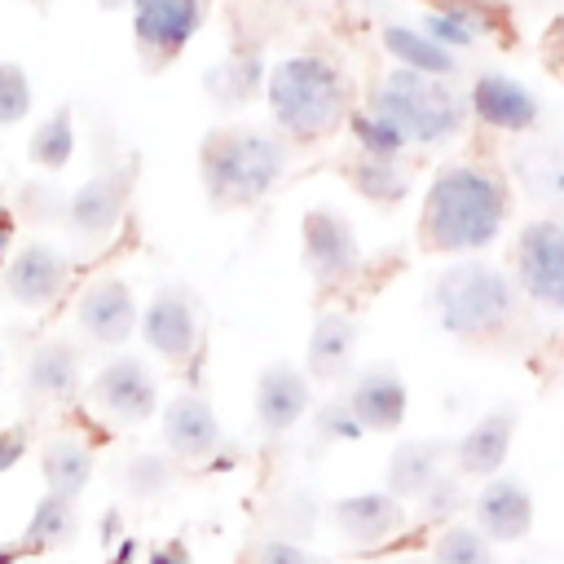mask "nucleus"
Listing matches in <instances>:
<instances>
[{"label": "nucleus", "instance_id": "1", "mask_svg": "<svg viewBox=\"0 0 564 564\" xmlns=\"http://www.w3.org/2000/svg\"><path fill=\"white\" fill-rule=\"evenodd\" d=\"M502 216L507 198L494 176L476 167H445L423 203V238L436 251H476L498 238Z\"/></svg>", "mask_w": 564, "mask_h": 564}, {"label": "nucleus", "instance_id": "2", "mask_svg": "<svg viewBox=\"0 0 564 564\" xmlns=\"http://www.w3.org/2000/svg\"><path fill=\"white\" fill-rule=\"evenodd\" d=\"M269 106L291 137H317L339 123L344 84L322 57H286L269 70Z\"/></svg>", "mask_w": 564, "mask_h": 564}, {"label": "nucleus", "instance_id": "3", "mask_svg": "<svg viewBox=\"0 0 564 564\" xmlns=\"http://www.w3.org/2000/svg\"><path fill=\"white\" fill-rule=\"evenodd\" d=\"M282 145L264 132H216L203 145V181L216 203H256L282 176Z\"/></svg>", "mask_w": 564, "mask_h": 564}, {"label": "nucleus", "instance_id": "4", "mask_svg": "<svg viewBox=\"0 0 564 564\" xmlns=\"http://www.w3.org/2000/svg\"><path fill=\"white\" fill-rule=\"evenodd\" d=\"M516 308L511 282L489 264H458L436 282V317L449 335L476 339L498 330Z\"/></svg>", "mask_w": 564, "mask_h": 564}, {"label": "nucleus", "instance_id": "5", "mask_svg": "<svg viewBox=\"0 0 564 564\" xmlns=\"http://www.w3.org/2000/svg\"><path fill=\"white\" fill-rule=\"evenodd\" d=\"M375 106H379L375 115H383L401 137L423 141V145L445 141L463 119L458 97L436 75H419V70H392L379 84Z\"/></svg>", "mask_w": 564, "mask_h": 564}, {"label": "nucleus", "instance_id": "6", "mask_svg": "<svg viewBox=\"0 0 564 564\" xmlns=\"http://www.w3.org/2000/svg\"><path fill=\"white\" fill-rule=\"evenodd\" d=\"M84 392L115 423H145L159 410V383H154V370L141 357H115V361H106Z\"/></svg>", "mask_w": 564, "mask_h": 564}, {"label": "nucleus", "instance_id": "7", "mask_svg": "<svg viewBox=\"0 0 564 564\" xmlns=\"http://www.w3.org/2000/svg\"><path fill=\"white\" fill-rule=\"evenodd\" d=\"M516 269L529 300L564 313V220H529L516 242Z\"/></svg>", "mask_w": 564, "mask_h": 564}, {"label": "nucleus", "instance_id": "8", "mask_svg": "<svg viewBox=\"0 0 564 564\" xmlns=\"http://www.w3.org/2000/svg\"><path fill=\"white\" fill-rule=\"evenodd\" d=\"M137 326H141L145 344H150L159 357L185 361V357L194 352V344H198V304H194V295H189L185 286L167 282V286H159V291L150 295V304H145V313L137 317Z\"/></svg>", "mask_w": 564, "mask_h": 564}, {"label": "nucleus", "instance_id": "9", "mask_svg": "<svg viewBox=\"0 0 564 564\" xmlns=\"http://www.w3.org/2000/svg\"><path fill=\"white\" fill-rule=\"evenodd\" d=\"M471 516H476V533L489 546L520 542L533 529V494L516 476H489L471 498Z\"/></svg>", "mask_w": 564, "mask_h": 564}, {"label": "nucleus", "instance_id": "10", "mask_svg": "<svg viewBox=\"0 0 564 564\" xmlns=\"http://www.w3.org/2000/svg\"><path fill=\"white\" fill-rule=\"evenodd\" d=\"M70 282V256L53 242H26L18 256L4 264V291L22 308H44L53 304Z\"/></svg>", "mask_w": 564, "mask_h": 564}, {"label": "nucleus", "instance_id": "11", "mask_svg": "<svg viewBox=\"0 0 564 564\" xmlns=\"http://www.w3.org/2000/svg\"><path fill=\"white\" fill-rule=\"evenodd\" d=\"M75 317H79V330L93 339V344H106V348H119L132 330H137V300H132V286L123 278H97L93 286L79 291L75 300Z\"/></svg>", "mask_w": 564, "mask_h": 564}, {"label": "nucleus", "instance_id": "12", "mask_svg": "<svg viewBox=\"0 0 564 564\" xmlns=\"http://www.w3.org/2000/svg\"><path fill=\"white\" fill-rule=\"evenodd\" d=\"M203 22V0H132V35L150 57H172Z\"/></svg>", "mask_w": 564, "mask_h": 564}, {"label": "nucleus", "instance_id": "13", "mask_svg": "<svg viewBox=\"0 0 564 564\" xmlns=\"http://www.w3.org/2000/svg\"><path fill=\"white\" fill-rule=\"evenodd\" d=\"M304 234V264L322 278V282H339L352 273L357 264V234L344 216H335L330 207H313L300 225Z\"/></svg>", "mask_w": 564, "mask_h": 564}, {"label": "nucleus", "instance_id": "14", "mask_svg": "<svg viewBox=\"0 0 564 564\" xmlns=\"http://www.w3.org/2000/svg\"><path fill=\"white\" fill-rule=\"evenodd\" d=\"M330 516H335V529L357 546H379V542H388L405 529V507L388 489L348 494L330 507Z\"/></svg>", "mask_w": 564, "mask_h": 564}, {"label": "nucleus", "instance_id": "15", "mask_svg": "<svg viewBox=\"0 0 564 564\" xmlns=\"http://www.w3.org/2000/svg\"><path fill=\"white\" fill-rule=\"evenodd\" d=\"M163 445L172 458H207L220 445V419L198 392H181L163 405Z\"/></svg>", "mask_w": 564, "mask_h": 564}, {"label": "nucleus", "instance_id": "16", "mask_svg": "<svg viewBox=\"0 0 564 564\" xmlns=\"http://www.w3.org/2000/svg\"><path fill=\"white\" fill-rule=\"evenodd\" d=\"M344 405L352 410L361 432H392V427L405 423V383H401L397 370L375 366V370L357 375V383L348 388Z\"/></svg>", "mask_w": 564, "mask_h": 564}, {"label": "nucleus", "instance_id": "17", "mask_svg": "<svg viewBox=\"0 0 564 564\" xmlns=\"http://www.w3.org/2000/svg\"><path fill=\"white\" fill-rule=\"evenodd\" d=\"M308 401H313L308 379H304L295 366L278 361V366H264V370H260V379H256V419H260L264 432H286V427H295V423L304 419Z\"/></svg>", "mask_w": 564, "mask_h": 564}, {"label": "nucleus", "instance_id": "18", "mask_svg": "<svg viewBox=\"0 0 564 564\" xmlns=\"http://www.w3.org/2000/svg\"><path fill=\"white\" fill-rule=\"evenodd\" d=\"M123 198H128V172H101V176H88L70 203H66V220L79 238H101L106 229H115L119 212H123Z\"/></svg>", "mask_w": 564, "mask_h": 564}, {"label": "nucleus", "instance_id": "19", "mask_svg": "<svg viewBox=\"0 0 564 564\" xmlns=\"http://www.w3.org/2000/svg\"><path fill=\"white\" fill-rule=\"evenodd\" d=\"M511 432H516V414L511 410H494L485 419H476L467 427V436L454 445V463H458V476H476V480H489L502 463H507V449H511Z\"/></svg>", "mask_w": 564, "mask_h": 564}, {"label": "nucleus", "instance_id": "20", "mask_svg": "<svg viewBox=\"0 0 564 564\" xmlns=\"http://www.w3.org/2000/svg\"><path fill=\"white\" fill-rule=\"evenodd\" d=\"M471 106L485 123L494 128H507V132H520L538 119V101L529 88H520L516 79L507 75H480L476 88H471Z\"/></svg>", "mask_w": 564, "mask_h": 564}, {"label": "nucleus", "instance_id": "21", "mask_svg": "<svg viewBox=\"0 0 564 564\" xmlns=\"http://www.w3.org/2000/svg\"><path fill=\"white\" fill-rule=\"evenodd\" d=\"M26 392L35 401H66L79 392V352L66 339H48L31 352L26 366Z\"/></svg>", "mask_w": 564, "mask_h": 564}, {"label": "nucleus", "instance_id": "22", "mask_svg": "<svg viewBox=\"0 0 564 564\" xmlns=\"http://www.w3.org/2000/svg\"><path fill=\"white\" fill-rule=\"evenodd\" d=\"M352 348H357V322L348 313H322L308 330V375L339 379L352 366Z\"/></svg>", "mask_w": 564, "mask_h": 564}, {"label": "nucleus", "instance_id": "23", "mask_svg": "<svg viewBox=\"0 0 564 564\" xmlns=\"http://www.w3.org/2000/svg\"><path fill=\"white\" fill-rule=\"evenodd\" d=\"M40 471H44L48 494L75 502L93 480V449L84 441H75V436H53L44 445V454H40Z\"/></svg>", "mask_w": 564, "mask_h": 564}, {"label": "nucleus", "instance_id": "24", "mask_svg": "<svg viewBox=\"0 0 564 564\" xmlns=\"http://www.w3.org/2000/svg\"><path fill=\"white\" fill-rule=\"evenodd\" d=\"M441 476V445L436 441H405L388 458V494L392 498H419Z\"/></svg>", "mask_w": 564, "mask_h": 564}, {"label": "nucleus", "instance_id": "25", "mask_svg": "<svg viewBox=\"0 0 564 564\" xmlns=\"http://www.w3.org/2000/svg\"><path fill=\"white\" fill-rule=\"evenodd\" d=\"M75 529H79V520H75V502H66V498H57V494H44V498L35 502L31 520H26V533H22L18 551H22V560H26L31 551L66 546V542L75 538Z\"/></svg>", "mask_w": 564, "mask_h": 564}, {"label": "nucleus", "instance_id": "26", "mask_svg": "<svg viewBox=\"0 0 564 564\" xmlns=\"http://www.w3.org/2000/svg\"><path fill=\"white\" fill-rule=\"evenodd\" d=\"M383 48L405 66V70H419V75H449L454 70V53L441 48L436 40H427L423 31H410V26H383Z\"/></svg>", "mask_w": 564, "mask_h": 564}, {"label": "nucleus", "instance_id": "27", "mask_svg": "<svg viewBox=\"0 0 564 564\" xmlns=\"http://www.w3.org/2000/svg\"><path fill=\"white\" fill-rule=\"evenodd\" d=\"M31 163H40L44 172H62L75 154V123H70V106H57L35 132H31Z\"/></svg>", "mask_w": 564, "mask_h": 564}, {"label": "nucleus", "instance_id": "28", "mask_svg": "<svg viewBox=\"0 0 564 564\" xmlns=\"http://www.w3.org/2000/svg\"><path fill=\"white\" fill-rule=\"evenodd\" d=\"M432 564H498V560H494V546L476 529L449 524L432 546Z\"/></svg>", "mask_w": 564, "mask_h": 564}, {"label": "nucleus", "instance_id": "29", "mask_svg": "<svg viewBox=\"0 0 564 564\" xmlns=\"http://www.w3.org/2000/svg\"><path fill=\"white\" fill-rule=\"evenodd\" d=\"M123 485L132 498H154L172 485V463L163 454H132L123 463Z\"/></svg>", "mask_w": 564, "mask_h": 564}, {"label": "nucleus", "instance_id": "30", "mask_svg": "<svg viewBox=\"0 0 564 564\" xmlns=\"http://www.w3.org/2000/svg\"><path fill=\"white\" fill-rule=\"evenodd\" d=\"M352 185L375 198V203H388V198H401L405 194V176L392 167V159H361L352 167Z\"/></svg>", "mask_w": 564, "mask_h": 564}, {"label": "nucleus", "instance_id": "31", "mask_svg": "<svg viewBox=\"0 0 564 564\" xmlns=\"http://www.w3.org/2000/svg\"><path fill=\"white\" fill-rule=\"evenodd\" d=\"M31 101H35V93H31L26 70L18 62H4L0 57V128L26 119L31 115Z\"/></svg>", "mask_w": 564, "mask_h": 564}, {"label": "nucleus", "instance_id": "32", "mask_svg": "<svg viewBox=\"0 0 564 564\" xmlns=\"http://www.w3.org/2000/svg\"><path fill=\"white\" fill-rule=\"evenodd\" d=\"M352 137L361 141L366 159H392L405 145V137L383 115H352Z\"/></svg>", "mask_w": 564, "mask_h": 564}, {"label": "nucleus", "instance_id": "33", "mask_svg": "<svg viewBox=\"0 0 564 564\" xmlns=\"http://www.w3.org/2000/svg\"><path fill=\"white\" fill-rule=\"evenodd\" d=\"M423 35L427 40H436L441 48L445 44H471L476 40V18L467 13V9H445V13H432L427 22H423Z\"/></svg>", "mask_w": 564, "mask_h": 564}, {"label": "nucleus", "instance_id": "34", "mask_svg": "<svg viewBox=\"0 0 564 564\" xmlns=\"http://www.w3.org/2000/svg\"><path fill=\"white\" fill-rule=\"evenodd\" d=\"M458 507H463V485H458V476H436V480L419 494V516H423V520H449V516H458Z\"/></svg>", "mask_w": 564, "mask_h": 564}, {"label": "nucleus", "instance_id": "35", "mask_svg": "<svg viewBox=\"0 0 564 564\" xmlns=\"http://www.w3.org/2000/svg\"><path fill=\"white\" fill-rule=\"evenodd\" d=\"M317 436H330V441H357L361 436V423L352 419V410L344 401H330L317 410Z\"/></svg>", "mask_w": 564, "mask_h": 564}, {"label": "nucleus", "instance_id": "36", "mask_svg": "<svg viewBox=\"0 0 564 564\" xmlns=\"http://www.w3.org/2000/svg\"><path fill=\"white\" fill-rule=\"evenodd\" d=\"M256 564H326V560L313 555L308 546H300L295 538H269V542H260Z\"/></svg>", "mask_w": 564, "mask_h": 564}, {"label": "nucleus", "instance_id": "37", "mask_svg": "<svg viewBox=\"0 0 564 564\" xmlns=\"http://www.w3.org/2000/svg\"><path fill=\"white\" fill-rule=\"evenodd\" d=\"M26 454V432L22 427H9V432H0V471H9L18 458Z\"/></svg>", "mask_w": 564, "mask_h": 564}, {"label": "nucleus", "instance_id": "38", "mask_svg": "<svg viewBox=\"0 0 564 564\" xmlns=\"http://www.w3.org/2000/svg\"><path fill=\"white\" fill-rule=\"evenodd\" d=\"M145 564H194V560H189L185 542H163V546H154V551L145 555Z\"/></svg>", "mask_w": 564, "mask_h": 564}, {"label": "nucleus", "instance_id": "39", "mask_svg": "<svg viewBox=\"0 0 564 564\" xmlns=\"http://www.w3.org/2000/svg\"><path fill=\"white\" fill-rule=\"evenodd\" d=\"M13 229H18V220H13V212H9V207H0V264H9V247H13Z\"/></svg>", "mask_w": 564, "mask_h": 564}, {"label": "nucleus", "instance_id": "40", "mask_svg": "<svg viewBox=\"0 0 564 564\" xmlns=\"http://www.w3.org/2000/svg\"><path fill=\"white\" fill-rule=\"evenodd\" d=\"M137 560V538H123L119 546H115V555H110V564H132Z\"/></svg>", "mask_w": 564, "mask_h": 564}, {"label": "nucleus", "instance_id": "41", "mask_svg": "<svg viewBox=\"0 0 564 564\" xmlns=\"http://www.w3.org/2000/svg\"><path fill=\"white\" fill-rule=\"evenodd\" d=\"M18 560H22V551L13 542H0V564H18Z\"/></svg>", "mask_w": 564, "mask_h": 564}, {"label": "nucleus", "instance_id": "42", "mask_svg": "<svg viewBox=\"0 0 564 564\" xmlns=\"http://www.w3.org/2000/svg\"><path fill=\"white\" fill-rule=\"evenodd\" d=\"M119 4H123V0H101V9H119ZM128 4H132V0H128Z\"/></svg>", "mask_w": 564, "mask_h": 564}, {"label": "nucleus", "instance_id": "43", "mask_svg": "<svg viewBox=\"0 0 564 564\" xmlns=\"http://www.w3.org/2000/svg\"><path fill=\"white\" fill-rule=\"evenodd\" d=\"M18 564H35V560H18Z\"/></svg>", "mask_w": 564, "mask_h": 564}, {"label": "nucleus", "instance_id": "44", "mask_svg": "<svg viewBox=\"0 0 564 564\" xmlns=\"http://www.w3.org/2000/svg\"><path fill=\"white\" fill-rule=\"evenodd\" d=\"M405 564H414V560H405Z\"/></svg>", "mask_w": 564, "mask_h": 564}]
</instances>
